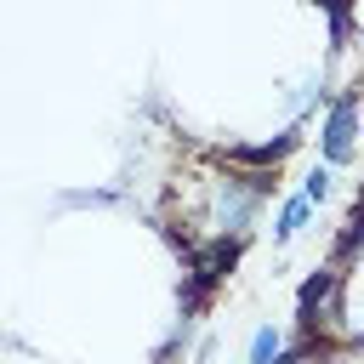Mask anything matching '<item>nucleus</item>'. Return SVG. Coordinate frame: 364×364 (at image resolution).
<instances>
[{
  "label": "nucleus",
  "mask_w": 364,
  "mask_h": 364,
  "mask_svg": "<svg viewBox=\"0 0 364 364\" xmlns=\"http://www.w3.org/2000/svg\"><path fill=\"white\" fill-rule=\"evenodd\" d=\"M318 148H324V165H347L353 148H358V91H341L318 125Z\"/></svg>",
  "instance_id": "f03ea898"
},
{
  "label": "nucleus",
  "mask_w": 364,
  "mask_h": 364,
  "mask_svg": "<svg viewBox=\"0 0 364 364\" xmlns=\"http://www.w3.org/2000/svg\"><path fill=\"white\" fill-rule=\"evenodd\" d=\"M364 245V199H358V210L347 216V228H341V239H336V256H353Z\"/></svg>",
  "instance_id": "0eeeda50"
},
{
  "label": "nucleus",
  "mask_w": 364,
  "mask_h": 364,
  "mask_svg": "<svg viewBox=\"0 0 364 364\" xmlns=\"http://www.w3.org/2000/svg\"><path fill=\"white\" fill-rule=\"evenodd\" d=\"M307 216H313V205H307L301 193H290V199L279 205V216H273V245H290V239L307 228Z\"/></svg>",
  "instance_id": "20e7f679"
},
{
  "label": "nucleus",
  "mask_w": 364,
  "mask_h": 364,
  "mask_svg": "<svg viewBox=\"0 0 364 364\" xmlns=\"http://www.w3.org/2000/svg\"><path fill=\"white\" fill-rule=\"evenodd\" d=\"M330 290H336V273H330V267H318V273H307V279H301V296H296V318H301L307 330H318Z\"/></svg>",
  "instance_id": "7ed1b4c3"
},
{
  "label": "nucleus",
  "mask_w": 364,
  "mask_h": 364,
  "mask_svg": "<svg viewBox=\"0 0 364 364\" xmlns=\"http://www.w3.org/2000/svg\"><path fill=\"white\" fill-rule=\"evenodd\" d=\"M330 193H336V171H330V165L307 171V182H301V199H307V205H324Z\"/></svg>",
  "instance_id": "423d86ee"
},
{
  "label": "nucleus",
  "mask_w": 364,
  "mask_h": 364,
  "mask_svg": "<svg viewBox=\"0 0 364 364\" xmlns=\"http://www.w3.org/2000/svg\"><path fill=\"white\" fill-rule=\"evenodd\" d=\"M233 262H239V239H210V245L193 250V273H188V290H182V313H188V318H193V313L205 307V296L233 273Z\"/></svg>",
  "instance_id": "f257e3e1"
},
{
  "label": "nucleus",
  "mask_w": 364,
  "mask_h": 364,
  "mask_svg": "<svg viewBox=\"0 0 364 364\" xmlns=\"http://www.w3.org/2000/svg\"><path fill=\"white\" fill-rule=\"evenodd\" d=\"M284 358V336L273 330V324H262L256 336H250V364H279Z\"/></svg>",
  "instance_id": "39448f33"
}]
</instances>
